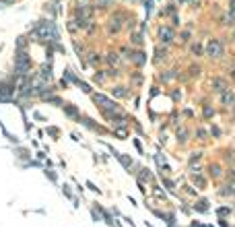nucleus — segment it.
<instances>
[{"mask_svg":"<svg viewBox=\"0 0 235 227\" xmlns=\"http://www.w3.org/2000/svg\"><path fill=\"white\" fill-rule=\"evenodd\" d=\"M221 41H210L208 45H206V52H208V56H219L221 54Z\"/></svg>","mask_w":235,"mask_h":227,"instance_id":"f257e3e1","label":"nucleus"},{"mask_svg":"<svg viewBox=\"0 0 235 227\" xmlns=\"http://www.w3.org/2000/svg\"><path fill=\"white\" fill-rule=\"evenodd\" d=\"M120 27H122V17H120V15H113L111 21H109V29H111V33H117V31H120Z\"/></svg>","mask_w":235,"mask_h":227,"instance_id":"f03ea898","label":"nucleus"},{"mask_svg":"<svg viewBox=\"0 0 235 227\" xmlns=\"http://www.w3.org/2000/svg\"><path fill=\"white\" fill-rule=\"evenodd\" d=\"M159 37H161V41H163V43H169V41L173 39V31H171L169 27H163V29L159 31Z\"/></svg>","mask_w":235,"mask_h":227,"instance_id":"7ed1b4c3","label":"nucleus"},{"mask_svg":"<svg viewBox=\"0 0 235 227\" xmlns=\"http://www.w3.org/2000/svg\"><path fill=\"white\" fill-rule=\"evenodd\" d=\"M132 60L136 62V64H145V54H140V52H136V54H132Z\"/></svg>","mask_w":235,"mask_h":227,"instance_id":"20e7f679","label":"nucleus"},{"mask_svg":"<svg viewBox=\"0 0 235 227\" xmlns=\"http://www.w3.org/2000/svg\"><path fill=\"white\" fill-rule=\"evenodd\" d=\"M25 68H29V62H27L25 58H21V60H19V64H17V70H19V72H23Z\"/></svg>","mask_w":235,"mask_h":227,"instance_id":"39448f33","label":"nucleus"},{"mask_svg":"<svg viewBox=\"0 0 235 227\" xmlns=\"http://www.w3.org/2000/svg\"><path fill=\"white\" fill-rule=\"evenodd\" d=\"M235 97H233V93H223V97H221V101L223 103H231Z\"/></svg>","mask_w":235,"mask_h":227,"instance_id":"423d86ee","label":"nucleus"},{"mask_svg":"<svg viewBox=\"0 0 235 227\" xmlns=\"http://www.w3.org/2000/svg\"><path fill=\"white\" fill-rule=\"evenodd\" d=\"M105 60H107L109 64H117V56H115V54H107V58H105Z\"/></svg>","mask_w":235,"mask_h":227,"instance_id":"0eeeda50","label":"nucleus"},{"mask_svg":"<svg viewBox=\"0 0 235 227\" xmlns=\"http://www.w3.org/2000/svg\"><path fill=\"white\" fill-rule=\"evenodd\" d=\"M143 41V33H134L132 35V43H140Z\"/></svg>","mask_w":235,"mask_h":227,"instance_id":"6e6552de","label":"nucleus"},{"mask_svg":"<svg viewBox=\"0 0 235 227\" xmlns=\"http://www.w3.org/2000/svg\"><path fill=\"white\" fill-rule=\"evenodd\" d=\"M113 93H115V95H117V97H124V93H126V91H124V89H122V87H117V89H115V91H113Z\"/></svg>","mask_w":235,"mask_h":227,"instance_id":"1a4fd4ad","label":"nucleus"},{"mask_svg":"<svg viewBox=\"0 0 235 227\" xmlns=\"http://www.w3.org/2000/svg\"><path fill=\"white\" fill-rule=\"evenodd\" d=\"M103 79H105V72H97V75H95V81H97V83H101Z\"/></svg>","mask_w":235,"mask_h":227,"instance_id":"9d476101","label":"nucleus"},{"mask_svg":"<svg viewBox=\"0 0 235 227\" xmlns=\"http://www.w3.org/2000/svg\"><path fill=\"white\" fill-rule=\"evenodd\" d=\"M231 19H235V0H231Z\"/></svg>","mask_w":235,"mask_h":227,"instance_id":"9b49d317","label":"nucleus"},{"mask_svg":"<svg viewBox=\"0 0 235 227\" xmlns=\"http://www.w3.org/2000/svg\"><path fill=\"white\" fill-rule=\"evenodd\" d=\"M66 111H68V116H76V109L74 107H66Z\"/></svg>","mask_w":235,"mask_h":227,"instance_id":"f8f14e48","label":"nucleus"},{"mask_svg":"<svg viewBox=\"0 0 235 227\" xmlns=\"http://www.w3.org/2000/svg\"><path fill=\"white\" fill-rule=\"evenodd\" d=\"M99 2H101V4H107V2H109V0H99Z\"/></svg>","mask_w":235,"mask_h":227,"instance_id":"ddd939ff","label":"nucleus"},{"mask_svg":"<svg viewBox=\"0 0 235 227\" xmlns=\"http://www.w3.org/2000/svg\"><path fill=\"white\" fill-rule=\"evenodd\" d=\"M233 77H235V72H233Z\"/></svg>","mask_w":235,"mask_h":227,"instance_id":"4468645a","label":"nucleus"}]
</instances>
